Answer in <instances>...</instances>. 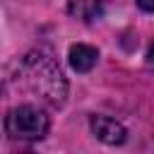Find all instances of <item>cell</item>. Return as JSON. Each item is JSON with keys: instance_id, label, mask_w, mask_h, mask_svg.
<instances>
[{"instance_id": "6", "label": "cell", "mask_w": 154, "mask_h": 154, "mask_svg": "<svg viewBox=\"0 0 154 154\" xmlns=\"http://www.w3.org/2000/svg\"><path fill=\"white\" fill-rule=\"evenodd\" d=\"M147 65L154 67V43H152V48H149V53H147Z\"/></svg>"}, {"instance_id": "3", "label": "cell", "mask_w": 154, "mask_h": 154, "mask_svg": "<svg viewBox=\"0 0 154 154\" xmlns=\"http://www.w3.org/2000/svg\"><path fill=\"white\" fill-rule=\"evenodd\" d=\"M91 132L101 142H106V144H123L125 142V135H128L125 128L118 120L106 118V116H94L91 118Z\"/></svg>"}, {"instance_id": "2", "label": "cell", "mask_w": 154, "mask_h": 154, "mask_svg": "<svg viewBox=\"0 0 154 154\" xmlns=\"http://www.w3.org/2000/svg\"><path fill=\"white\" fill-rule=\"evenodd\" d=\"M24 67H26V72L31 77V87L38 94H43L53 103H63V99H65V79H63L60 70L51 60H46L41 55L38 58L31 55Z\"/></svg>"}, {"instance_id": "5", "label": "cell", "mask_w": 154, "mask_h": 154, "mask_svg": "<svg viewBox=\"0 0 154 154\" xmlns=\"http://www.w3.org/2000/svg\"><path fill=\"white\" fill-rule=\"evenodd\" d=\"M137 5L147 12H154V0H137Z\"/></svg>"}, {"instance_id": "4", "label": "cell", "mask_w": 154, "mask_h": 154, "mask_svg": "<svg viewBox=\"0 0 154 154\" xmlns=\"http://www.w3.org/2000/svg\"><path fill=\"white\" fill-rule=\"evenodd\" d=\"M96 58H99V51L87 46V43H77L70 48V65L77 72H89L96 65Z\"/></svg>"}, {"instance_id": "1", "label": "cell", "mask_w": 154, "mask_h": 154, "mask_svg": "<svg viewBox=\"0 0 154 154\" xmlns=\"http://www.w3.org/2000/svg\"><path fill=\"white\" fill-rule=\"evenodd\" d=\"M5 130L12 140H41L48 132V116L36 106H17L7 113Z\"/></svg>"}]
</instances>
